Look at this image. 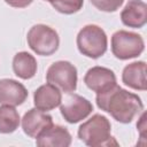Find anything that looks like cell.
I'll return each instance as SVG.
<instances>
[{"instance_id": "5", "label": "cell", "mask_w": 147, "mask_h": 147, "mask_svg": "<svg viewBox=\"0 0 147 147\" xmlns=\"http://www.w3.org/2000/svg\"><path fill=\"white\" fill-rule=\"evenodd\" d=\"M144 39L138 33L119 30L111 37V52L119 60L137 57L144 52Z\"/></svg>"}, {"instance_id": "16", "label": "cell", "mask_w": 147, "mask_h": 147, "mask_svg": "<svg viewBox=\"0 0 147 147\" xmlns=\"http://www.w3.org/2000/svg\"><path fill=\"white\" fill-rule=\"evenodd\" d=\"M20 125V115L14 106L0 107V133H11Z\"/></svg>"}, {"instance_id": "4", "label": "cell", "mask_w": 147, "mask_h": 147, "mask_svg": "<svg viewBox=\"0 0 147 147\" xmlns=\"http://www.w3.org/2000/svg\"><path fill=\"white\" fill-rule=\"evenodd\" d=\"M30 48L38 55L49 56L54 54L60 45L57 32L48 25L37 24L33 25L26 36Z\"/></svg>"}, {"instance_id": "3", "label": "cell", "mask_w": 147, "mask_h": 147, "mask_svg": "<svg viewBox=\"0 0 147 147\" xmlns=\"http://www.w3.org/2000/svg\"><path fill=\"white\" fill-rule=\"evenodd\" d=\"M107 34L98 25L88 24L84 26L77 36L78 51L91 59H99L107 51Z\"/></svg>"}, {"instance_id": "7", "label": "cell", "mask_w": 147, "mask_h": 147, "mask_svg": "<svg viewBox=\"0 0 147 147\" xmlns=\"http://www.w3.org/2000/svg\"><path fill=\"white\" fill-rule=\"evenodd\" d=\"M60 110L61 115L68 123L75 124L85 119L92 113L93 106L87 99L75 93H69V95L62 102Z\"/></svg>"}, {"instance_id": "13", "label": "cell", "mask_w": 147, "mask_h": 147, "mask_svg": "<svg viewBox=\"0 0 147 147\" xmlns=\"http://www.w3.org/2000/svg\"><path fill=\"white\" fill-rule=\"evenodd\" d=\"M121 20L129 28H142L147 22L146 3L141 0H130L121 13Z\"/></svg>"}, {"instance_id": "12", "label": "cell", "mask_w": 147, "mask_h": 147, "mask_svg": "<svg viewBox=\"0 0 147 147\" xmlns=\"http://www.w3.org/2000/svg\"><path fill=\"white\" fill-rule=\"evenodd\" d=\"M39 147H68L71 145V134L61 125H52L36 138Z\"/></svg>"}, {"instance_id": "8", "label": "cell", "mask_w": 147, "mask_h": 147, "mask_svg": "<svg viewBox=\"0 0 147 147\" xmlns=\"http://www.w3.org/2000/svg\"><path fill=\"white\" fill-rule=\"evenodd\" d=\"M85 85L93 92L102 93L116 85V76L113 70L105 67H93L84 77Z\"/></svg>"}, {"instance_id": "19", "label": "cell", "mask_w": 147, "mask_h": 147, "mask_svg": "<svg viewBox=\"0 0 147 147\" xmlns=\"http://www.w3.org/2000/svg\"><path fill=\"white\" fill-rule=\"evenodd\" d=\"M33 0H5L6 3H8L11 7L15 8H25L28 7Z\"/></svg>"}, {"instance_id": "1", "label": "cell", "mask_w": 147, "mask_h": 147, "mask_svg": "<svg viewBox=\"0 0 147 147\" xmlns=\"http://www.w3.org/2000/svg\"><path fill=\"white\" fill-rule=\"evenodd\" d=\"M96 105L101 110L110 114L114 119L124 124L132 122L144 109L142 101L137 94L122 88L117 84L106 92L98 93Z\"/></svg>"}, {"instance_id": "11", "label": "cell", "mask_w": 147, "mask_h": 147, "mask_svg": "<svg viewBox=\"0 0 147 147\" xmlns=\"http://www.w3.org/2000/svg\"><path fill=\"white\" fill-rule=\"evenodd\" d=\"M62 94L60 90L53 84H45L38 87L33 94V103L37 109L49 111L61 105Z\"/></svg>"}, {"instance_id": "17", "label": "cell", "mask_w": 147, "mask_h": 147, "mask_svg": "<svg viewBox=\"0 0 147 147\" xmlns=\"http://www.w3.org/2000/svg\"><path fill=\"white\" fill-rule=\"evenodd\" d=\"M49 2L55 10L62 14H74L82 9L84 0H45Z\"/></svg>"}, {"instance_id": "9", "label": "cell", "mask_w": 147, "mask_h": 147, "mask_svg": "<svg viewBox=\"0 0 147 147\" xmlns=\"http://www.w3.org/2000/svg\"><path fill=\"white\" fill-rule=\"evenodd\" d=\"M53 125L52 116L40 109L33 108L24 114L22 118V129L31 138H37L41 132Z\"/></svg>"}, {"instance_id": "6", "label": "cell", "mask_w": 147, "mask_h": 147, "mask_svg": "<svg viewBox=\"0 0 147 147\" xmlns=\"http://www.w3.org/2000/svg\"><path fill=\"white\" fill-rule=\"evenodd\" d=\"M46 80L65 93H72L77 87V69L68 61L54 62L47 70Z\"/></svg>"}, {"instance_id": "2", "label": "cell", "mask_w": 147, "mask_h": 147, "mask_svg": "<svg viewBox=\"0 0 147 147\" xmlns=\"http://www.w3.org/2000/svg\"><path fill=\"white\" fill-rule=\"evenodd\" d=\"M110 132L111 125L109 119L103 115L95 114L79 126L78 138L91 147L117 145Z\"/></svg>"}, {"instance_id": "15", "label": "cell", "mask_w": 147, "mask_h": 147, "mask_svg": "<svg viewBox=\"0 0 147 147\" xmlns=\"http://www.w3.org/2000/svg\"><path fill=\"white\" fill-rule=\"evenodd\" d=\"M13 70L22 79H30L37 72V61L28 52H20L13 59Z\"/></svg>"}, {"instance_id": "14", "label": "cell", "mask_w": 147, "mask_h": 147, "mask_svg": "<svg viewBox=\"0 0 147 147\" xmlns=\"http://www.w3.org/2000/svg\"><path fill=\"white\" fill-rule=\"evenodd\" d=\"M122 80L126 86L133 90L145 91L147 88L146 63L144 61H138L127 64L123 69Z\"/></svg>"}, {"instance_id": "10", "label": "cell", "mask_w": 147, "mask_h": 147, "mask_svg": "<svg viewBox=\"0 0 147 147\" xmlns=\"http://www.w3.org/2000/svg\"><path fill=\"white\" fill-rule=\"evenodd\" d=\"M28 98V91L17 80L0 79V105L20 106Z\"/></svg>"}, {"instance_id": "18", "label": "cell", "mask_w": 147, "mask_h": 147, "mask_svg": "<svg viewBox=\"0 0 147 147\" xmlns=\"http://www.w3.org/2000/svg\"><path fill=\"white\" fill-rule=\"evenodd\" d=\"M92 5L99 10L111 13L116 11L124 2V0H91Z\"/></svg>"}]
</instances>
